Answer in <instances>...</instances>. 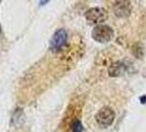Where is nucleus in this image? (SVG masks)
<instances>
[{"label":"nucleus","mask_w":146,"mask_h":132,"mask_svg":"<svg viewBox=\"0 0 146 132\" xmlns=\"http://www.w3.org/2000/svg\"><path fill=\"white\" fill-rule=\"evenodd\" d=\"M91 35H92V39L97 42L107 43L113 39L114 32H113V29L107 24H98L94 28Z\"/></svg>","instance_id":"obj_1"},{"label":"nucleus","mask_w":146,"mask_h":132,"mask_svg":"<svg viewBox=\"0 0 146 132\" xmlns=\"http://www.w3.org/2000/svg\"><path fill=\"white\" fill-rule=\"evenodd\" d=\"M114 111L111 109L110 107H103L98 111L96 115V121L97 123L102 127V128H108L113 123L114 121Z\"/></svg>","instance_id":"obj_2"},{"label":"nucleus","mask_w":146,"mask_h":132,"mask_svg":"<svg viewBox=\"0 0 146 132\" xmlns=\"http://www.w3.org/2000/svg\"><path fill=\"white\" fill-rule=\"evenodd\" d=\"M67 41V32L64 29L57 30L51 39L50 47L53 52H59L66 44Z\"/></svg>","instance_id":"obj_3"},{"label":"nucleus","mask_w":146,"mask_h":132,"mask_svg":"<svg viewBox=\"0 0 146 132\" xmlns=\"http://www.w3.org/2000/svg\"><path fill=\"white\" fill-rule=\"evenodd\" d=\"M85 17L90 23H102L108 19V12L103 8H90L87 10Z\"/></svg>","instance_id":"obj_4"},{"label":"nucleus","mask_w":146,"mask_h":132,"mask_svg":"<svg viewBox=\"0 0 146 132\" xmlns=\"http://www.w3.org/2000/svg\"><path fill=\"white\" fill-rule=\"evenodd\" d=\"M114 15L119 18H126L131 15V2L129 1H117L113 6Z\"/></svg>","instance_id":"obj_5"},{"label":"nucleus","mask_w":146,"mask_h":132,"mask_svg":"<svg viewBox=\"0 0 146 132\" xmlns=\"http://www.w3.org/2000/svg\"><path fill=\"white\" fill-rule=\"evenodd\" d=\"M126 71V66L122 62H114L109 66L108 68V73L111 77H119L122 76Z\"/></svg>","instance_id":"obj_6"},{"label":"nucleus","mask_w":146,"mask_h":132,"mask_svg":"<svg viewBox=\"0 0 146 132\" xmlns=\"http://www.w3.org/2000/svg\"><path fill=\"white\" fill-rule=\"evenodd\" d=\"M132 53H133V55H134L135 57L142 59L143 55H144V47L142 46V44H139V43L134 44L133 47H132Z\"/></svg>","instance_id":"obj_7"},{"label":"nucleus","mask_w":146,"mask_h":132,"mask_svg":"<svg viewBox=\"0 0 146 132\" xmlns=\"http://www.w3.org/2000/svg\"><path fill=\"white\" fill-rule=\"evenodd\" d=\"M72 131L73 132H82L84 131V128H82V125L81 122L77 119L74 121V123L72 125Z\"/></svg>","instance_id":"obj_8"},{"label":"nucleus","mask_w":146,"mask_h":132,"mask_svg":"<svg viewBox=\"0 0 146 132\" xmlns=\"http://www.w3.org/2000/svg\"><path fill=\"white\" fill-rule=\"evenodd\" d=\"M145 100H146V96H143V97L141 98V103H146Z\"/></svg>","instance_id":"obj_9"},{"label":"nucleus","mask_w":146,"mask_h":132,"mask_svg":"<svg viewBox=\"0 0 146 132\" xmlns=\"http://www.w3.org/2000/svg\"><path fill=\"white\" fill-rule=\"evenodd\" d=\"M0 33H1V28H0Z\"/></svg>","instance_id":"obj_10"}]
</instances>
